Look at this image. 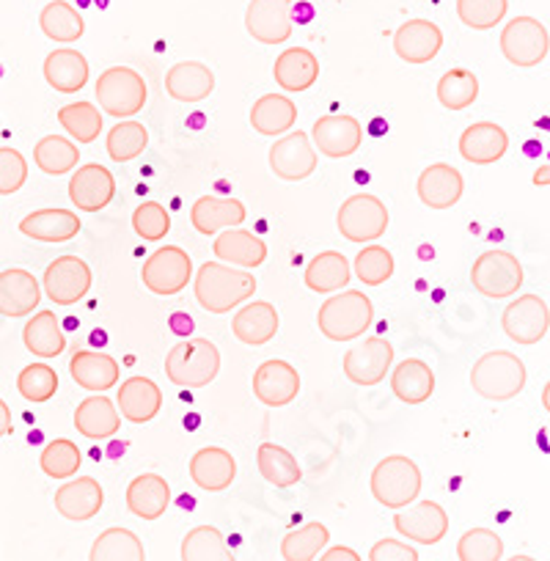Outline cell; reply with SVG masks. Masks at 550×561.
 <instances>
[{
	"label": "cell",
	"mask_w": 550,
	"mask_h": 561,
	"mask_svg": "<svg viewBox=\"0 0 550 561\" xmlns=\"http://www.w3.org/2000/svg\"><path fill=\"white\" fill-rule=\"evenodd\" d=\"M198 306L209 314H229L240 304L253 298L256 278L248 270H237L224 262H204L193 278Z\"/></svg>",
	"instance_id": "6da1fadb"
},
{
	"label": "cell",
	"mask_w": 550,
	"mask_h": 561,
	"mask_svg": "<svg viewBox=\"0 0 550 561\" xmlns=\"http://www.w3.org/2000/svg\"><path fill=\"white\" fill-rule=\"evenodd\" d=\"M371 322H375V306L358 289H347V293L328 298L317 314L322 336L339 344L360 339L369 331Z\"/></svg>",
	"instance_id": "7a4b0ae2"
},
{
	"label": "cell",
	"mask_w": 550,
	"mask_h": 561,
	"mask_svg": "<svg viewBox=\"0 0 550 561\" xmlns=\"http://www.w3.org/2000/svg\"><path fill=\"white\" fill-rule=\"evenodd\" d=\"M526 364L509 350L484 353L471 369L473 391L490 402H509L526 388Z\"/></svg>",
	"instance_id": "3957f363"
},
{
	"label": "cell",
	"mask_w": 550,
	"mask_h": 561,
	"mask_svg": "<svg viewBox=\"0 0 550 561\" xmlns=\"http://www.w3.org/2000/svg\"><path fill=\"white\" fill-rule=\"evenodd\" d=\"M371 495H375L377 504H382L386 510H404L413 501H419L422 495V471L410 457L404 455H391L386 460H380L371 471Z\"/></svg>",
	"instance_id": "277c9868"
},
{
	"label": "cell",
	"mask_w": 550,
	"mask_h": 561,
	"mask_svg": "<svg viewBox=\"0 0 550 561\" xmlns=\"http://www.w3.org/2000/svg\"><path fill=\"white\" fill-rule=\"evenodd\" d=\"M220 350L209 339H187L165 355V377L180 388H204L218 377Z\"/></svg>",
	"instance_id": "5b68a950"
},
{
	"label": "cell",
	"mask_w": 550,
	"mask_h": 561,
	"mask_svg": "<svg viewBox=\"0 0 550 561\" xmlns=\"http://www.w3.org/2000/svg\"><path fill=\"white\" fill-rule=\"evenodd\" d=\"M96 102H100L102 113L107 116L124 118L141 113L144 105H147V83L133 67H111L100 75L94 85Z\"/></svg>",
	"instance_id": "8992f818"
},
{
	"label": "cell",
	"mask_w": 550,
	"mask_h": 561,
	"mask_svg": "<svg viewBox=\"0 0 550 561\" xmlns=\"http://www.w3.org/2000/svg\"><path fill=\"white\" fill-rule=\"evenodd\" d=\"M388 224H391V215H388L386 204L380 202L371 193H355L347 202L339 207L336 226L342 231L344 240L350 242H375L386 234Z\"/></svg>",
	"instance_id": "52a82bcc"
},
{
	"label": "cell",
	"mask_w": 550,
	"mask_h": 561,
	"mask_svg": "<svg viewBox=\"0 0 550 561\" xmlns=\"http://www.w3.org/2000/svg\"><path fill=\"white\" fill-rule=\"evenodd\" d=\"M471 284L490 300H506L523 287V264L509 251H484L471 267Z\"/></svg>",
	"instance_id": "ba28073f"
},
{
	"label": "cell",
	"mask_w": 550,
	"mask_h": 561,
	"mask_svg": "<svg viewBox=\"0 0 550 561\" xmlns=\"http://www.w3.org/2000/svg\"><path fill=\"white\" fill-rule=\"evenodd\" d=\"M144 287L160 298L180 295L193 280V259L180 245H163L144 262Z\"/></svg>",
	"instance_id": "9c48e42d"
},
{
	"label": "cell",
	"mask_w": 550,
	"mask_h": 561,
	"mask_svg": "<svg viewBox=\"0 0 550 561\" xmlns=\"http://www.w3.org/2000/svg\"><path fill=\"white\" fill-rule=\"evenodd\" d=\"M550 34L539 20L515 18L501 31V53L512 67L531 69L548 58Z\"/></svg>",
	"instance_id": "30bf717a"
},
{
	"label": "cell",
	"mask_w": 550,
	"mask_h": 561,
	"mask_svg": "<svg viewBox=\"0 0 550 561\" xmlns=\"http://www.w3.org/2000/svg\"><path fill=\"white\" fill-rule=\"evenodd\" d=\"M91 267L80 256H58L47 264L42 289L56 306H75L91 293Z\"/></svg>",
	"instance_id": "8fae6325"
},
{
	"label": "cell",
	"mask_w": 550,
	"mask_h": 561,
	"mask_svg": "<svg viewBox=\"0 0 550 561\" xmlns=\"http://www.w3.org/2000/svg\"><path fill=\"white\" fill-rule=\"evenodd\" d=\"M320 154H317L311 135L287 133L282 140L270 147V169L284 182H303L317 171Z\"/></svg>",
	"instance_id": "7c38bea8"
},
{
	"label": "cell",
	"mask_w": 550,
	"mask_h": 561,
	"mask_svg": "<svg viewBox=\"0 0 550 561\" xmlns=\"http://www.w3.org/2000/svg\"><path fill=\"white\" fill-rule=\"evenodd\" d=\"M504 333L520 347L542 342L550 328V309L539 295H520L501 314Z\"/></svg>",
	"instance_id": "4fadbf2b"
},
{
	"label": "cell",
	"mask_w": 550,
	"mask_h": 561,
	"mask_svg": "<svg viewBox=\"0 0 550 561\" xmlns=\"http://www.w3.org/2000/svg\"><path fill=\"white\" fill-rule=\"evenodd\" d=\"M393 366V347L380 336H371L366 342L355 344L344 353L342 369L344 377L355 386L371 388L386 380V375Z\"/></svg>",
	"instance_id": "5bb4252c"
},
{
	"label": "cell",
	"mask_w": 550,
	"mask_h": 561,
	"mask_svg": "<svg viewBox=\"0 0 550 561\" xmlns=\"http://www.w3.org/2000/svg\"><path fill=\"white\" fill-rule=\"evenodd\" d=\"M245 28L262 45H284L293 36V0H251L245 9Z\"/></svg>",
	"instance_id": "9a60e30c"
},
{
	"label": "cell",
	"mask_w": 550,
	"mask_h": 561,
	"mask_svg": "<svg viewBox=\"0 0 550 561\" xmlns=\"http://www.w3.org/2000/svg\"><path fill=\"white\" fill-rule=\"evenodd\" d=\"M311 144H314L317 154H325L331 160L353 158L364 144V127L355 116H322L314 122L311 129Z\"/></svg>",
	"instance_id": "2e32d148"
},
{
	"label": "cell",
	"mask_w": 550,
	"mask_h": 561,
	"mask_svg": "<svg viewBox=\"0 0 550 561\" xmlns=\"http://www.w3.org/2000/svg\"><path fill=\"white\" fill-rule=\"evenodd\" d=\"M393 528L402 534L408 542L416 545H438L449 534V515L435 501H419L413 506L397 510Z\"/></svg>",
	"instance_id": "e0dca14e"
},
{
	"label": "cell",
	"mask_w": 550,
	"mask_h": 561,
	"mask_svg": "<svg viewBox=\"0 0 550 561\" xmlns=\"http://www.w3.org/2000/svg\"><path fill=\"white\" fill-rule=\"evenodd\" d=\"M300 393V375L287 360H264L253 371V397L267 408H287L298 399Z\"/></svg>",
	"instance_id": "ac0fdd59"
},
{
	"label": "cell",
	"mask_w": 550,
	"mask_h": 561,
	"mask_svg": "<svg viewBox=\"0 0 550 561\" xmlns=\"http://www.w3.org/2000/svg\"><path fill=\"white\" fill-rule=\"evenodd\" d=\"M113 196H116V180L100 163L80 165L69 180V202L80 213H100L113 202Z\"/></svg>",
	"instance_id": "d6986e66"
},
{
	"label": "cell",
	"mask_w": 550,
	"mask_h": 561,
	"mask_svg": "<svg viewBox=\"0 0 550 561\" xmlns=\"http://www.w3.org/2000/svg\"><path fill=\"white\" fill-rule=\"evenodd\" d=\"M444 47V31L433 20H408L393 34V50L404 64H429Z\"/></svg>",
	"instance_id": "ffe728a7"
},
{
	"label": "cell",
	"mask_w": 550,
	"mask_h": 561,
	"mask_svg": "<svg viewBox=\"0 0 550 561\" xmlns=\"http://www.w3.org/2000/svg\"><path fill=\"white\" fill-rule=\"evenodd\" d=\"M42 304V284L34 273L23 267H12L0 273V314L9 320L34 314Z\"/></svg>",
	"instance_id": "44dd1931"
},
{
	"label": "cell",
	"mask_w": 550,
	"mask_h": 561,
	"mask_svg": "<svg viewBox=\"0 0 550 561\" xmlns=\"http://www.w3.org/2000/svg\"><path fill=\"white\" fill-rule=\"evenodd\" d=\"M105 506V490L94 477L69 479L56 490V512L72 523H85Z\"/></svg>",
	"instance_id": "7402d4cb"
},
{
	"label": "cell",
	"mask_w": 550,
	"mask_h": 561,
	"mask_svg": "<svg viewBox=\"0 0 550 561\" xmlns=\"http://www.w3.org/2000/svg\"><path fill=\"white\" fill-rule=\"evenodd\" d=\"M509 152V135L495 122H477L462 129L460 154L471 165H493Z\"/></svg>",
	"instance_id": "603a6c76"
},
{
	"label": "cell",
	"mask_w": 550,
	"mask_h": 561,
	"mask_svg": "<svg viewBox=\"0 0 550 561\" xmlns=\"http://www.w3.org/2000/svg\"><path fill=\"white\" fill-rule=\"evenodd\" d=\"M116 408L122 419L133 421V424H149L163 410V391L149 377L135 375L124 380L116 391Z\"/></svg>",
	"instance_id": "cb8c5ba5"
},
{
	"label": "cell",
	"mask_w": 550,
	"mask_h": 561,
	"mask_svg": "<svg viewBox=\"0 0 550 561\" xmlns=\"http://www.w3.org/2000/svg\"><path fill=\"white\" fill-rule=\"evenodd\" d=\"M416 193L424 207L451 209L455 204H460L462 193H466V180H462V174L455 165L433 163L419 176Z\"/></svg>",
	"instance_id": "d4e9b609"
},
{
	"label": "cell",
	"mask_w": 550,
	"mask_h": 561,
	"mask_svg": "<svg viewBox=\"0 0 550 561\" xmlns=\"http://www.w3.org/2000/svg\"><path fill=\"white\" fill-rule=\"evenodd\" d=\"M248 218V209L240 198L202 196L191 207V224L198 234L215 237L226 229H240Z\"/></svg>",
	"instance_id": "484cf974"
},
{
	"label": "cell",
	"mask_w": 550,
	"mask_h": 561,
	"mask_svg": "<svg viewBox=\"0 0 550 561\" xmlns=\"http://www.w3.org/2000/svg\"><path fill=\"white\" fill-rule=\"evenodd\" d=\"M191 479L207 493H224L237 479V460L220 446H204L191 457Z\"/></svg>",
	"instance_id": "4316f807"
},
{
	"label": "cell",
	"mask_w": 550,
	"mask_h": 561,
	"mask_svg": "<svg viewBox=\"0 0 550 561\" xmlns=\"http://www.w3.org/2000/svg\"><path fill=\"white\" fill-rule=\"evenodd\" d=\"M75 430L89 440H111L122 430V413L105 393H91L75 410Z\"/></svg>",
	"instance_id": "83f0119b"
},
{
	"label": "cell",
	"mask_w": 550,
	"mask_h": 561,
	"mask_svg": "<svg viewBox=\"0 0 550 561\" xmlns=\"http://www.w3.org/2000/svg\"><path fill=\"white\" fill-rule=\"evenodd\" d=\"M165 91L171 100L196 105L215 91V72L202 61H180L165 75Z\"/></svg>",
	"instance_id": "f1b7e54d"
},
{
	"label": "cell",
	"mask_w": 550,
	"mask_h": 561,
	"mask_svg": "<svg viewBox=\"0 0 550 561\" xmlns=\"http://www.w3.org/2000/svg\"><path fill=\"white\" fill-rule=\"evenodd\" d=\"M278 311H275L273 304H245L231 320V333H234L237 342L248 344V347H264L275 339L278 333Z\"/></svg>",
	"instance_id": "f546056e"
},
{
	"label": "cell",
	"mask_w": 550,
	"mask_h": 561,
	"mask_svg": "<svg viewBox=\"0 0 550 561\" xmlns=\"http://www.w3.org/2000/svg\"><path fill=\"white\" fill-rule=\"evenodd\" d=\"M213 251L215 259H220L224 264L251 270L264 264V259H267V242L253 234V231L226 229L220 234H215Z\"/></svg>",
	"instance_id": "4dcf8cb0"
},
{
	"label": "cell",
	"mask_w": 550,
	"mask_h": 561,
	"mask_svg": "<svg viewBox=\"0 0 550 561\" xmlns=\"http://www.w3.org/2000/svg\"><path fill=\"white\" fill-rule=\"evenodd\" d=\"M69 375L80 388L94 393L111 391L122 377L118 360L107 353H94V350H80L69 360Z\"/></svg>",
	"instance_id": "1f68e13d"
},
{
	"label": "cell",
	"mask_w": 550,
	"mask_h": 561,
	"mask_svg": "<svg viewBox=\"0 0 550 561\" xmlns=\"http://www.w3.org/2000/svg\"><path fill=\"white\" fill-rule=\"evenodd\" d=\"M171 504V488L160 473H141L127 484V510L141 520H158Z\"/></svg>",
	"instance_id": "d6a6232c"
},
{
	"label": "cell",
	"mask_w": 550,
	"mask_h": 561,
	"mask_svg": "<svg viewBox=\"0 0 550 561\" xmlns=\"http://www.w3.org/2000/svg\"><path fill=\"white\" fill-rule=\"evenodd\" d=\"M80 226V215L72 209H36L20 220V231L36 242H69Z\"/></svg>",
	"instance_id": "836d02e7"
},
{
	"label": "cell",
	"mask_w": 550,
	"mask_h": 561,
	"mask_svg": "<svg viewBox=\"0 0 550 561\" xmlns=\"http://www.w3.org/2000/svg\"><path fill=\"white\" fill-rule=\"evenodd\" d=\"M273 78L284 91L300 94V91H309L320 80V61L306 47H289V50L275 58Z\"/></svg>",
	"instance_id": "e575fe53"
},
{
	"label": "cell",
	"mask_w": 550,
	"mask_h": 561,
	"mask_svg": "<svg viewBox=\"0 0 550 561\" xmlns=\"http://www.w3.org/2000/svg\"><path fill=\"white\" fill-rule=\"evenodd\" d=\"M391 391L404 404H424L435 393V371L427 360L404 358L391 369Z\"/></svg>",
	"instance_id": "d590c367"
},
{
	"label": "cell",
	"mask_w": 550,
	"mask_h": 561,
	"mask_svg": "<svg viewBox=\"0 0 550 561\" xmlns=\"http://www.w3.org/2000/svg\"><path fill=\"white\" fill-rule=\"evenodd\" d=\"M89 61L80 50L61 47L45 58V80L61 94H78L89 83Z\"/></svg>",
	"instance_id": "8d00e7d4"
},
{
	"label": "cell",
	"mask_w": 550,
	"mask_h": 561,
	"mask_svg": "<svg viewBox=\"0 0 550 561\" xmlns=\"http://www.w3.org/2000/svg\"><path fill=\"white\" fill-rule=\"evenodd\" d=\"M295 122H298V105L284 94H264L251 107V127L267 138L289 133Z\"/></svg>",
	"instance_id": "74e56055"
},
{
	"label": "cell",
	"mask_w": 550,
	"mask_h": 561,
	"mask_svg": "<svg viewBox=\"0 0 550 561\" xmlns=\"http://www.w3.org/2000/svg\"><path fill=\"white\" fill-rule=\"evenodd\" d=\"M350 275H353V267H350V262L344 253L322 251L309 262V267H306V273H303V280L311 293L331 295V293H339V289L347 287Z\"/></svg>",
	"instance_id": "f35d334b"
},
{
	"label": "cell",
	"mask_w": 550,
	"mask_h": 561,
	"mask_svg": "<svg viewBox=\"0 0 550 561\" xmlns=\"http://www.w3.org/2000/svg\"><path fill=\"white\" fill-rule=\"evenodd\" d=\"M23 344L39 358H56L67 350V336L61 331V322L56 320V311L42 309L25 322L23 328Z\"/></svg>",
	"instance_id": "ab89813d"
},
{
	"label": "cell",
	"mask_w": 550,
	"mask_h": 561,
	"mask_svg": "<svg viewBox=\"0 0 550 561\" xmlns=\"http://www.w3.org/2000/svg\"><path fill=\"white\" fill-rule=\"evenodd\" d=\"M39 28L47 39L72 45V42H78L85 34V20L72 3H67V0H53V3H47L42 9Z\"/></svg>",
	"instance_id": "60d3db41"
},
{
	"label": "cell",
	"mask_w": 550,
	"mask_h": 561,
	"mask_svg": "<svg viewBox=\"0 0 550 561\" xmlns=\"http://www.w3.org/2000/svg\"><path fill=\"white\" fill-rule=\"evenodd\" d=\"M89 561H147V550L138 534L116 526L94 539Z\"/></svg>",
	"instance_id": "b9f144b4"
},
{
	"label": "cell",
	"mask_w": 550,
	"mask_h": 561,
	"mask_svg": "<svg viewBox=\"0 0 550 561\" xmlns=\"http://www.w3.org/2000/svg\"><path fill=\"white\" fill-rule=\"evenodd\" d=\"M34 163L47 176L69 174V171L78 169L80 149L75 140L64 138V135H45L34 147Z\"/></svg>",
	"instance_id": "7bdbcfd3"
},
{
	"label": "cell",
	"mask_w": 550,
	"mask_h": 561,
	"mask_svg": "<svg viewBox=\"0 0 550 561\" xmlns=\"http://www.w3.org/2000/svg\"><path fill=\"white\" fill-rule=\"evenodd\" d=\"M256 466L262 479H267L275 488H293L303 479L298 460L293 457V451H287L278 444H262L256 451Z\"/></svg>",
	"instance_id": "ee69618b"
},
{
	"label": "cell",
	"mask_w": 550,
	"mask_h": 561,
	"mask_svg": "<svg viewBox=\"0 0 550 561\" xmlns=\"http://www.w3.org/2000/svg\"><path fill=\"white\" fill-rule=\"evenodd\" d=\"M182 561H234V553L218 528L196 526L182 539Z\"/></svg>",
	"instance_id": "f6af8a7d"
},
{
	"label": "cell",
	"mask_w": 550,
	"mask_h": 561,
	"mask_svg": "<svg viewBox=\"0 0 550 561\" xmlns=\"http://www.w3.org/2000/svg\"><path fill=\"white\" fill-rule=\"evenodd\" d=\"M479 78L466 67H455L440 75L438 80V102L446 111H466L477 102Z\"/></svg>",
	"instance_id": "bcb514c9"
},
{
	"label": "cell",
	"mask_w": 550,
	"mask_h": 561,
	"mask_svg": "<svg viewBox=\"0 0 550 561\" xmlns=\"http://www.w3.org/2000/svg\"><path fill=\"white\" fill-rule=\"evenodd\" d=\"M149 147V129L141 122H118L111 127L105 140V149L113 163H129V160L141 158L144 149Z\"/></svg>",
	"instance_id": "7dc6e473"
},
{
	"label": "cell",
	"mask_w": 550,
	"mask_h": 561,
	"mask_svg": "<svg viewBox=\"0 0 550 561\" xmlns=\"http://www.w3.org/2000/svg\"><path fill=\"white\" fill-rule=\"evenodd\" d=\"M331 542V531L325 523H306L303 528H295L282 539L284 561H314L320 550Z\"/></svg>",
	"instance_id": "c3c4849f"
},
{
	"label": "cell",
	"mask_w": 550,
	"mask_h": 561,
	"mask_svg": "<svg viewBox=\"0 0 550 561\" xmlns=\"http://www.w3.org/2000/svg\"><path fill=\"white\" fill-rule=\"evenodd\" d=\"M58 124L67 129L69 138H75L78 144H94L102 133V111L91 102H72V105H64L58 111Z\"/></svg>",
	"instance_id": "681fc988"
},
{
	"label": "cell",
	"mask_w": 550,
	"mask_h": 561,
	"mask_svg": "<svg viewBox=\"0 0 550 561\" xmlns=\"http://www.w3.org/2000/svg\"><path fill=\"white\" fill-rule=\"evenodd\" d=\"M39 466L45 477L72 479L80 471V466H83V455H80L78 444H72L69 438H58L45 446V451L39 457Z\"/></svg>",
	"instance_id": "f907efd6"
},
{
	"label": "cell",
	"mask_w": 550,
	"mask_h": 561,
	"mask_svg": "<svg viewBox=\"0 0 550 561\" xmlns=\"http://www.w3.org/2000/svg\"><path fill=\"white\" fill-rule=\"evenodd\" d=\"M393 267H397V264H393V253L388 251V248L375 245V242L360 248L353 264L358 280H364V287H380V284H386L393 275Z\"/></svg>",
	"instance_id": "816d5d0a"
},
{
	"label": "cell",
	"mask_w": 550,
	"mask_h": 561,
	"mask_svg": "<svg viewBox=\"0 0 550 561\" xmlns=\"http://www.w3.org/2000/svg\"><path fill=\"white\" fill-rule=\"evenodd\" d=\"M18 391H20V397L28 399V402H34V404L50 402L58 391L56 369L47 364H28L18 375Z\"/></svg>",
	"instance_id": "f5cc1de1"
},
{
	"label": "cell",
	"mask_w": 550,
	"mask_h": 561,
	"mask_svg": "<svg viewBox=\"0 0 550 561\" xmlns=\"http://www.w3.org/2000/svg\"><path fill=\"white\" fill-rule=\"evenodd\" d=\"M509 12V0H457V18L473 31H493Z\"/></svg>",
	"instance_id": "db71d44e"
},
{
	"label": "cell",
	"mask_w": 550,
	"mask_h": 561,
	"mask_svg": "<svg viewBox=\"0 0 550 561\" xmlns=\"http://www.w3.org/2000/svg\"><path fill=\"white\" fill-rule=\"evenodd\" d=\"M504 542L493 528H471L457 542V559L460 561H501Z\"/></svg>",
	"instance_id": "11a10c76"
},
{
	"label": "cell",
	"mask_w": 550,
	"mask_h": 561,
	"mask_svg": "<svg viewBox=\"0 0 550 561\" xmlns=\"http://www.w3.org/2000/svg\"><path fill=\"white\" fill-rule=\"evenodd\" d=\"M135 234L147 242H160L171 231V215L160 202H144L133 215Z\"/></svg>",
	"instance_id": "9f6ffc18"
},
{
	"label": "cell",
	"mask_w": 550,
	"mask_h": 561,
	"mask_svg": "<svg viewBox=\"0 0 550 561\" xmlns=\"http://www.w3.org/2000/svg\"><path fill=\"white\" fill-rule=\"evenodd\" d=\"M28 182V160L20 149L0 147V196L20 193Z\"/></svg>",
	"instance_id": "6f0895ef"
},
{
	"label": "cell",
	"mask_w": 550,
	"mask_h": 561,
	"mask_svg": "<svg viewBox=\"0 0 550 561\" xmlns=\"http://www.w3.org/2000/svg\"><path fill=\"white\" fill-rule=\"evenodd\" d=\"M369 561H419V550L402 539L386 537L371 545Z\"/></svg>",
	"instance_id": "680465c9"
},
{
	"label": "cell",
	"mask_w": 550,
	"mask_h": 561,
	"mask_svg": "<svg viewBox=\"0 0 550 561\" xmlns=\"http://www.w3.org/2000/svg\"><path fill=\"white\" fill-rule=\"evenodd\" d=\"M320 561H364L358 556V550L347 548V545H333V548H328L325 553L320 556Z\"/></svg>",
	"instance_id": "91938a15"
},
{
	"label": "cell",
	"mask_w": 550,
	"mask_h": 561,
	"mask_svg": "<svg viewBox=\"0 0 550 561\" xmlns=\"http://www.w3.org/2000/svg\"><path fill=\"white\" fill-rule=\"evenodd\" d=\"M9 433H12V410H9V404L0 399V438Z\"/></svg>",
	"instance_id": "94428289"
},
{
	"label": "cell",
	"mask_w": 550,
	"mask_h": 561,
	"mask_svg": "<svg viewBox=\"0 0 550 561\" xmlns=\"http://www.w3.org/2000/svg\"><path fill=\"white\" fill-rule=\"evenodd\" d=\"M531 182H534V185H537V187H548V185H550V165H539V169L534 171Z\"/></svg>",
	"instance_id": "6125c7cd"
},
{
	"label": "cell",
	"mask_w": 550,
	"mask_h": 561,
	"mask_svg": "<svg viewBox=\"0 0 550 561\" xmlns=\"http://www.w3.org/2000/svg\"><path fill=\"white\" fill-rule=\"evenodd\" d=\"M542 408H545V413H550V380L545 382V388H542Z\"/></svg>",
	"instance_id": "be15d7a7"
},
{
	"label": "cell",
	"mask_w": 550,
	"mask_h": 561,
	"mask_svg": "<svg viewBox=\"0 0 550 561\" xmlns=\"http://www.w3.org/2000/svg\"><path fill=\"white\" fill-rule=\"evenodd\" d=\"M509 561H537V559H531V556H512Z\"/></svg>",
	"instance_id": "e7e4bbea"
}]
</instances>
